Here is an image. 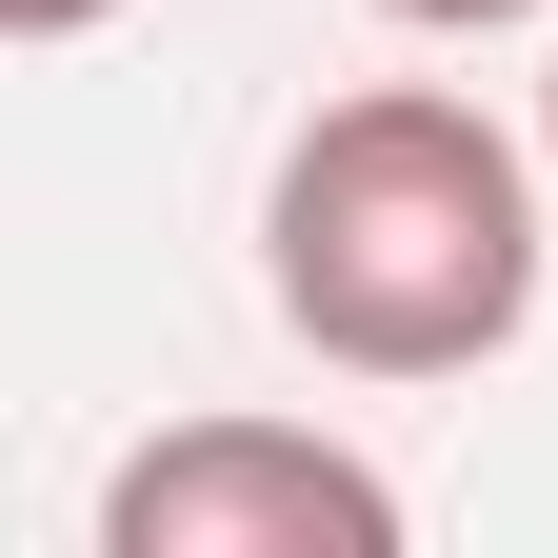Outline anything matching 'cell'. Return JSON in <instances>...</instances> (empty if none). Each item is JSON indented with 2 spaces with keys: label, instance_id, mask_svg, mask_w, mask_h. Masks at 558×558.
<instances>
[{
  "label": "cell",
  "instance_id": "cell-1",
  "mask_svg": "<svg viewBox=\"0 0 558 558\" xmlns=\"http://www.w3.org/2000/svg\"><path fill=\"white\" fill-rule=\"evenodd\" d=\"M538 259H558V160L499 140L459 81L319 100L259 180V300L339 379H478L538 319Z\"/></svg>",
  "mask_w": 558,
  "mask_h": 558
},
{
  "label": "cell",
  "instance_id": "cell-2",
  "mask_svg": "<svg viewBox=\"0 0 558 558\" xmlns=\"http://www.w3.org/2000/svg\"><path fill=\"white\" fill-rule=\"evenodd\" d=\"M100 558H399V478L319 418H160L100 478Z\"/></svg>",
  "mask_w": 558,
  "mask_h": 558
},
{
  "label": "cell",
  "instance_id": "cell-3",
  "mask_svg": "<svg viewBox=\"0 0 558 558\" xmlns=\"http://www.w3.org/2000/svg\"><path fill=\"white\" fill-rule=\"evenodd\" d=\"M379 21H418V40H478V21H538V0H379Z\"/></svg>",
  "mask_w": 558,
  "mask_h": 558
},
{
  "label": "cell",
  "instance_id": "cell-4",
  "mask_svg": "<svg viewBox=\"0 0 558 558\" xmlns=\"http://www.w3.org/2000/svg\"><path fill=\"white\" fill-rule=\"evenodd\" d=\"M120 0H0V40H100Z\"/></svg>",
  "mask_w": 558,
  "mask_h": 558
},
{
  "label": "cell",
  "instance_id": "cell-5",
  "mask_svg": "<svg viewBox=\"0 0 558 558\" xmlns=\"http://www.w3.org/2000/svg\"><path fill=\"white\" fill-rule=\"evenodd\" d=\"M538 160H558V60H538Z\"/></svg>",
  "mask_w": 558,
  "mask_h": 558
}]
</instances>
